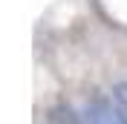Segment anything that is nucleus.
I'll return each instance as SVG.
<instances>
[{"label": "nucleus", "instance_id": "1", "mask_svg": "<svg viewBox=\"0 0 127 124\" xmlns=\"http://www.w3.org/2000/svg\"><path fill=\"white\" fill-rule=\"evenodd\" d=\"M90 124H127V116L121 107H113L110 101H93L87 110Z\"/></svg>", "mask_w": 127, "mask_h": 124}, {"label": "nucleus", "instance_id": "2", "mask_svg": "<svg viewBox=\"0 0 127 124\" xmlns=\"http://www.w3.org/2000/svg\"><path fill=\"white\" fill-rule=\"evenodd\" d=\"M113 98L119 101V107L127 113V81H119V84H113Z\"/></svg>", "mask_w": 127, "mask_h": 124}]
</instances>
